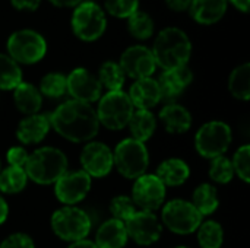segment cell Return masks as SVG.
Segmentation results:
<instances>
[{
  "label": "cell",
  "instance_id": "1",
  "mask_svg": "<svg viewBox=\"0 0 250 248\" xmlns=\"http://www.w3.org/2000/svg\"><path fill=\"white\" fill-rule=\"evenodd\" d=\"M50 124L57 134L73 143L91 142L100 130L95 108L76 99L60 104L50 114Z\"/></svg>",
  "mask_w": 250,
  "mask_h": 248
},
{
  "label": "cell",
  "instance_id": "2",
  "mask_svg": "<svg viewBox=\"0 0 250 248\" xmlns=\"http://www.w3.org/2000/svg\"><path fill=\"white\" fill-rule=\"evenodd\" d=\"M151 51L155 63L161 69L171 70L188 66L192 53V44L189 37L182 29L166 28L158 34Z\"/></svg>",
  "mask_w": 250,
  "mask_h": 248
},
{
  "label": "cell",
  "instance_id": "3",
  "mask_svg": "<svg viewBox=\"0 0 250 248\" xmlns=\"http://www.w3.org/2000/svg\"><path fill=\"white\" fill-rule=\"evenodd\" d=\"M67 165L69 161L63 151L53 146H42L28 156L23 170L28 180L41 186H50L67 171Z\"/></svg>",
  "mask_w": 250,
  "mask_h": 248
},
{
  "label": "cell",
  "instance_id": "4",
  "mask_svg": "<svg viewBox=\"0 0 250 248\" xmlns=\"http://www.w3.org/2000/svg\"><path fill=\"white\" fill-rule=\"evenodd\" d=\"M113 162L117 171L127 180H136L146 174L149 153L145 143L132 137L123 139L113 151Z\"/></svg>",
  "mask_w": 250,
  "mask_h": 248
},
{
  "label": "cell",
  "instance_id": "5",
  "mask_svg": "<svg viewBox=\"0 0 250 248\" xmlns=\"http://www.w3.org/2000/svg\"><path fill=\"white\" fill-rule=\"evenodd\" d=\"M92 228L89 215L76 206H63L51 216V229L63 241L76 243L86 240Z\"/></svg>",
  "mask_w": 250,
  "mask_h": 248
},
{
  "label": "cell",
  "instance_id": "6",
  "mask_svg": "<svg viewBox=\"0 0 250 248\" xmlns=\"http://www.w3.org/2000/svg\"><path fill=\"white\" fill-rule=\"evenodd\" d=\"M98 101V108L95 111L100 126H104L108 130H122L127 127L135 111L127 94L123 91L107 92L105 95H101Z\"/></svg>",
  "mask_w": 250,
  "mask_h": 248
},
{
  "label": "cell",
  "instance_id": "7",
  "mask_svg": "<svg viewBox=\"0 0 250 248\" xmlns=\"http://www.w3.org/2000/svg\"><path fill=\"white\" fill-rule=\"evenodd\" d=\"M233 140L231 127L220 120L205 123L195 136V148L198 153L207 159L224 155Z\"/></svg>",
  "mask_w": 250,
  "mask_h": 248
},
{
  "label": "cell",
  "instance_id": "8",
  "mask_svg": "<svg viewBox=\"0 0 250 248\" xmlns=\"http://www.w3.org/2000/svg\"><path fill=\"white\" fill-rule=\"evenodd\" d=\"M160 221L166 228H168V231L177 235H189L196 232L202 224V215L190 202L174 199L163 205Z\"/></svg>",
  "mask_w": 250,
  "mask_h": 248
},
{
  "label": "cell",
  "instance_id": "9",
  "mask_svg": "<svg viewBox=\"0 0 250 248\" xmlns=\"http://www.w3.org/2000/svg\"><path fill=\"white\" fill-rule=\"evenodd\" d=\"M9 57L18 64H34L40 61L47 51L45 39L35 31L22 29L13 32L7 39Z\"/></svg>",
  "mask_w": 250,
  "mask_h": 248
},
{
  "label": "cell",
  "instance_id": "10",
  "mask_svg": "<svg viewBox=\"0 0 250 248\" xmlns=\"http://www.w3.org/2000/svg\"><path fill=\"white\" fill-rule=\"evenodd\" d=\"M105 26V15L94 1L81 3L72 16V28L75 35L86 42L98 39L104 34Z\"/></svg>",
  "mask_w": 250,
  "mask_h": 248
},
{
  "label": "cell",
  "instance_id": "11",
  "mask_svg": "<svg viewBox=\"0 0 250 248\" xmlns=\"http://www.w3.org/2000/svg\"><path fill=\"white\" fill-rule=\"evenodd\" d=\"M167 187L155 174H144L135 180L132 189V200L139 210L154 212L166 202Z\"/></svg>",
  "mask_w": 250,
  "mask_h": 248
},
{
  "label": "cell",
  "instance_id": "12",
  "mask_svg": "<svg viewBox=\"0 0 250 248\" xmlns=\"http://www.w3.org/2000/svg\"><path fill=\"white\" fill-rule=\"evenodd\" d=\"M92 178L83 171H66L54 183V194L64 206H76L89 193Z\"/></svg>",
  "mask_w": 250,
  "mask_h": 248
},
{
  "label": "cell",
  "instance_id": "13",
  "mask_svg": "<svg viewBox=\"0 0 250 248\" xmlns=\"http://www.w3.org/2000/svg\"><path fill=\"white\" fill-rule=\"evenodd\" d=\"M125 227L127 237L138 246L144 247L157 243L163 234V224L160 218L154 212L148 210H136L133 216L125 222Z\"/></svg>",
  "mask_w": 250,
  "mask_h": 248
},
{
  "label": "cell",
  "instance_id": "14",
  "mask_svg": "<svg viewBox=\"0 0 250 248\" xmlns=\"http://www.w3.org/2000/svg\"><path fill=\"white\" fill-rule=\"evenodd\" d=\"M81 165L91 178H104L114 167L113 151L103 142L91 140L82 149Z\"/></svg>",
  "mask_w": 250,
  "mask_h": 248
},
{
  "label": "cell",
  "instance_id": "15",
  "mask_svg": "<svg viewBox=\"0 0 250 248\" xmlns=\"http://www.w3.org/2000/svg\"><path fill=\"white\" fill-rule=\"evenodd\" d=\"M120 67L123 73L135 80L151 77L157 69L152 51L144 45L129 47L120 57Z\"/></svg>",
  "mask_w": 250,
  "mask_h": 248
},
{
  "label": "cell",
  "instance_id": "16",
  "mask_svg": "<svg viewBox=\"0 0 250 248\" xmlns=\"http://www.w3.org/2000/svg\"><path fill=\"white\" fill-rule=\"evenodd\" d=\"M66 88L72 99L82 101L86 104H92L101 98L103 86L91 72L86 69H75L66 76Z\"/></svg>",
  "mask_w": 250,
  "mask_h": 248
},
{
  "label": "cell",
  "instance_id": "17",
  "mask_svg": "<svg viewBox=\"0 0 250 248\" xmlns=\"http://www.w3.org/2000/svg\"><path fill=\"white\" fill-rule=\"evenodd\" d=\"M193 80V73L188 66L171 70H164L160 76L158 86L161 91V101H174Z\"/></svg>",
  "mask_w": 250,
  "mask_h": 248
},
{
  "label": "cell",
  "instance_id": "18",
  "mask_svg": "<svg viewBox=\"0 0 250 248\" xmlns=\"http://www.w3.org/2000/svg\"><path fill=\"white\" fill-rule=\"evenodd\" d=\"M50 115L48 114H32L22 118L16 129V137L23 145H37L45 139L50 132Z\"/></svg>",
  "mask_w": 250,
  "mask_h": 248
},
{
  "label": "cell",
  "instance_id": "19",
  "mask_svg": "<svg viewBox=\"0 0 250 248\" xmlns=\"http://www.w3.org/2000/svg\"><path fill=\"white\" fill-rule=\"evenodd\" d=\"M133 108L151 110L161 101V91L158 82L152 77L138 79L129 89L127 94Z\"/></svg>",
  "mask_w": 250,
  "mask_h": 248
},
{
  "label": "cell",
  "instance_id": "20",
  "mask_svg": "<svg viewBox=\"0 0 250 248\" xmlns=\"http://www.w3.org/2000/svg\"><path fill=\"white\" fill-rule=\"evenodd\" d=\"M127 232L125 222L119 219H107L103 222L95 234L94 244L97 248H125L127 244Z\"/></svg>",
  "mask_w": 250,
  "mask_h": 248
},
{
  "label": "cell",
  "instance_id": "21",
  "mask_svg": "<svg viewBox=\"0 0 250 248\" xmlns=\"http://www.w3.org/2000/svg\"><path fill=\"white\" fill-rule=\"evenodd\" d=\"M158 117L164 124L166 130L173 134H183L189 132L192 126V114L186 107L180 104H174V102L166 104L161 108Z\"/></svg>",
  "mask_w": 250,
  "mask_h": 248
},
{
  "label": "cell",
  "instance_id": "22",
  "mask_svg": "<svg viewBox=\"0 0 250 248\" xmlns=\"http://www.w3.org/2000/svg\"><path fill=\"white\" fill-rule=\"evenodd\" d=\"M155 175L166 187H179L189 180L190 168L180 158H168L158 165Z\"/></svg>",
  "mask_w": 250,
  "mask_h": 248
},
{
  "label": "cell",
  "instance_id": "23",
  "mask_svg": "<svg viewBox=\"0 0 250 248\" xmlns=\"http://www.w3.org/2000/svg\"><path fill=\"white\" fill-rule=\"evenodd\" d=\"M13 101L16 108L22 114L32 115L40 113V108L42 105V95L40 94L38 88L34 86L32 83L21 82L13 89Z\"/></svg>",
  "mask_w": 250,
  "mask_h": 248
},
{
  "label": "cell",
  "instance_id": "24",
  "mask_svg": "<svg viewBox=\"0 0 250 248\" xmlns=\"http://www.w3.org/2000/svg\"><path fill=\"white\" fill-rule=\"evenodd\" d=\"M190 13L202 25L218 22L227 10V0H192Z\"/></svg>",
  "mask_w": 250,
  "mask_h": 248
},
{
  "label": "cell",
  "instance_id": "25",
  "mask_svg": "<svg viewBox=\"0 0 250 248\" xmlns=\"http://www.w3.org/2000/svg\"><path fill=\"white\" fill-rule=\"evenodd\" d=\"M127 127L130 130L132 139L145 143L155 133L157 118L151 110H136L133 111Z\"/></svg>",
  "mask_w": 250,
  "mask_h": 248
},
{
  "label": "cell",
  "instance_id": "26",
  "mask_svg": "<svg viewBox=\"0 0 250 248\" xmlns=\"http://www.w3.org/2000/svg\"><path fill=\"white\" fill-rule=\"evenodd\" d=\"M190 203L202 215V218L212 215L220 206L218 191H217L215 186H212L209 183H204V184L198 186L192 194Z\"/></svg>",
  "mask_w": 250,
  "mask_h": 248
},
{
  "label": "cell",
  "instance_id": "27",
  "mask_svg": "<svg viewBox=\"0 0 250 248\" xmlns=\"http://www.w3.org/2000/svg\"><path fill=\"white\" fill-rule=\"evenodd\" d=\"M28 184V175L23 168L6 167L0 171V191L4 194L21 193Z\"/></svg>",
  "mask_w": 250,
  "mask_h": 248
},
{
  "label": "cell",
  "instance_id": "28",
  "mask_svg": "<svg viewBox=\"0 0 250 248\" xmlns=\"http://www.w3.org/2000/svg\"><path fill=\"white\" fill-rule=\"evenodd\" d=\"M229 89L237 99L248 101L250 98V64L245 63L236 67L229 79Z\"/></svg>",
  "mask_w": 250,
  "mask_h": 248
},
{
  "label": "cell",
  "instance_id": "29",
  "mask_svg": "<svg viewBox=\"0 0 250 248\" xmlns=\"http://www.w3.org/2000/svg\"><path fill=\"white\" fill-rule=\"evenodd\" d=\"M126 75L123 73L119 63L114 61H105L98 72V80L103 88H105L108 92L122 91L125 85Z\"/></svg>",
  "mask_w": 250,
  "mask_h": 248
},
{
  "label": "cell",
  "instance_id": "30",
  "mask_svg": "<svg viewBox=\"0 0 250 248\" xmlns=\"http://www.w3.org/2000/svg\"><path fill=\"white\" fill-rule=\"evenodd\" d=\"M22 82L19 64L6 54H0V89L13 91Z\"/></svg>",
  "mask_w": 250,
  "mask_h": 248
},
{
  "label": "cell",
  "instance_id": "31",
  "mask_svg": "<svg viewBox=\"0 0 250 248\" xmlns=\"http://www.w3.org/2000/svg\"><path fill=\"white\" fill-rule=\"evenodd\" d=\"M198 243L202 248H221L224 243V229L217 221H205L196 229Z\"/></svg>",
  "mask_w": 250,
  "mask_h": 248
},
{
  "label": "cell",
  "instance_id": "32",
  "mask_svg": "<svg viewBox=\"0 0 250 248\" xmlns=\"http://www.w3.org/2000/svg\"><path fill=\"white\" fill-rule=\"evenodd\" d=\"M40 94L47 98H62L66 92V76L62 73H48L40 82Z\"/></svg>",
  "mask_w": 250,
  "mask_h": 248
},
{
  "label": "cell",
  "instance_id": "33",
  "mask_svg": "<svg viewBox=\"0 0 250 248\" xmlns=\"http://www.w3.org/2000/svg\"><path fill=\"white\" fill-rule=\"evenodd\" d=\"M208 172H209L211 180L218 183V184L230 183L233 180V177H234V170H233V165H231V159H229L224 155L211 159Z\"/></svg>",
  "mask_w": 250,
  "mask_h": 248
},
{
  "label": "cell",
  "instance_id": "34",
  "mask_svg": "<svg viewBox=\"0 0 250 248\" xmlns=\"http://www.w3.org/2000/svg\"><path fill=\"white\" fill-rule=\"evenodd\" d=\"M129 31L138 39H148L154 32V22L149 15L144 12H135L129 16Z\"/></svg>",
  "mask_w": 250,
  "mask_h": 248
},
{
  "label": "cell",
  "instance_id": "35",
  "mask_svg": "<svg viewBox=\"0 0 250 248\" xmlns=\"http://www.w3.org/2000/svg\"><path fill=\"white\" fill-rule=\"evenodd\" d=\"M139 210L132 197L130 196H125V194H119L116 197H113L111 203H110V212L113 215L114 219H119L122 222H126L130 216H133V213Z\"/></svg>",
  "mask_w": 250,
  "mask_h": 248
},
{
  "label": "cell",
  "instance_id": "36",
  "mask_svg": "<svg viewBox=\"0 0 250 248\" xmlns=\"http://www.w3.org/2000/svg\"><path fill=\"white\" fill-rule=\"evenodd\" d=\"M231 165L234 170V175H237L240 180H243L245 183L250 181V146L249 145H243L240 146L233 159H231Z\"/></svg>",
  "mask_w": 250,
  "mask_h": 248
},
{
  "label": "cell",
  "instance_id": "37",
  "mask_svg": "<svg viewBox=\"0 0 250 248\" xmlns=\"http://www.w3.org/2000/svg\"><path fill=\"white\" fill-rule=\"evenodd\" d=\"M139 0H105V7L116 18H129L138 12Z\"/></svg>",
  "mask_w": 250,
  "mask_h": 248
},
{
  "label": "cell",
  "instance_id": "38",
  "mask_svg": "<svg viewBox=\"0 0 250 248\" xmlns=\"http://www.w3.org/2000/svg\"><path fill=\"white\" fill-rule=\"evenodd\" d=\"M0 248H35V243L28 234L15 232L0 243Z\"/></svg>",
  "mask_w": 250,
  "mask_h": 248
},
{
  "label": "cell",
  "instance_id": "39",
  "mask_svg": "<svg viewBox=\"0 0 250 248\" xmlns=\"http://www.w3.org/2000/svg\"><path fill=\"white\" fill-rule=\"evenodd\" d=\"M28 152L25 148L22 146H13L7 151L6 153V161L9 164V167H18V168H23L26 161H28Z\"/></svg>",
  "mask_w": 250,
  "mask_h": 248
},
{
  "label": "cell",
  "instance_id": "40",
  "mask_svg": "<svg viewBox=\"0 0 250 248\" xmlns=\"http://www.w3.org/2000/svg\"><path fill=\"white\" fill-rule=\"evenodd\" d=\"M10 1H12V4L16 9H21V10H35L40 6L41 0H10Z\"/></svg>",
  "mask_w": 250,
  "mask_h": 248
},
{
  "label": "cell",
  "instance_id": "41",
  "mask_svg": "<svg viewBox=\"0 0 250 248\" xmlns=\"http://www.w3.org/2000/svg\"><path fill=\"white\" fill-rule=\"evenodd\" d=\"M168 7L176 10V12H183L188 10L192 4V0H166Z\"/></svg>",
  "mask_w": 250,
  "mask_h": 248
},
{
  "label": "cell",
  "instance_id": "42",
  "mask_svg": "<svg viewBox=\"0 0 250 248\" xmlns=\"http://www.w3.org/2000/svg\"><path fill=\"white\" fill-rule=\"evenodd\" d=\"M7 216H9V206L6 203V200L0 196V225L6 222Z\"/></svg>",
  "mask_w": 250,
  "mask_h": 248
},
{
  "label": "cell",
  "instance_id": "43",
  "mask_svg": "<svg viewBox=\"0 0 250 248\" xmlns=\"http://www.w3.org/2000/svg\"><path fill=\"white\" fill-rule=\"evenodd\" d=\"M50 1L57 7H72L81 3V0H50Z\"/></svg>",
  "mask_w": 250,
  "mask_h": 248
},
{
  "label": "cell",
  "instance_id": "44",
  "mask_svg": "<svg viewBox=\"0 0 250 248\" xmlns=\"http://www.w3.org/2000/svg\"><path fill=\"white\" fill-rule=\"evenodd\" d=\"M67 248H97V246L94 244V241H89V240H82V241H76V243H72Z\"/></svg>",
  "mask_w": 250,
  "mask_h": 248
},
{
  "label": "cell",
  "instance_id": "45",
  "mask_svg": "<svg viewBox=\"0 0 250 248\" xmlns=\"http://www.w3.org/2000/svg\"><path fill=\"white\" fill-rule=\"evenodd\" d=\"M237 9H240L242 12H248L249 10V1L250 0H230Z\"/></svg>",
  "mask_w": 250,
  "mask_h": 248
},
{
  "label": "cell",
  "instance_id": "46",
  "mask_svg": "<svg viewBox=\"0 0 250 248\" xmlns=\"http://www.w3.org/2000/svg\"><path fill=\"white\" fill-rule=\"evenodd\" d=\"M174 248H189V247H183V246H180V247H174Z\"/></svg>",
  "mask_w": 250,
  "mask_h": 248
},
{
  "label": "cell",
  "instance_id": "47",
  "mask_svg": "<svg viewBox=\"0 0 250 248\" xmlns=\"http://www.w3.org/2000/svg\"><path fill=\"white\" fill-rule=\"evenodd\" d=\"M0 171H1V161H0Z\"/></svg>",
  "mask_w": 250,
  "mask_h": 248
}]
</instances>
